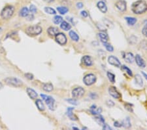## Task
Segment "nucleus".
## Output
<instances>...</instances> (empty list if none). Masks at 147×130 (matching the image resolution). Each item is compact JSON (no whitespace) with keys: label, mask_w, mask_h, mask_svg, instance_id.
Returning a JSON list of instances; mask_svg holds the SVG:
<instances>
[{"label":"nucleus","mask_w":147,"mask_h":130,"mask_svg":"<svg viewBox=\"0 0 147 130\" xmlns=\"http://www.w3.org/2000/svg\"><path fill=\"white\" fill-rule=\"evenodd\" d=\"M90 97L92 98V99H96V97H97V95L95 93H92L90 94Z\"/></svg>","instance_id":"49530a36"},{"label":"nucleus","mask_w":147,"mask_h":130,"mask_svg":"<svg viewBox=\"0 0 147 130\" xmlns=\"http://www.w3.org/2000/svg\"><path fill=\"white\" fill-rule=\"evenodd\" d=\"M103 45H104L105 47H106V49H107L108 51H110V52H112V51H113L114 50L113 47H112L111 45L107 43V42H106V43H103Z\"/></svg>","instance_id":"72a5a7b5"},{"label":"nucleus","mask_w":147,"mask_h":130,"mask_svg":"<svg viewBox=\"0 0 147 130\" xmlns=\"http://www.w3.org/2000/svg\"><path fill=\"white\" fill-rule=\"evenodd\" d=\"M84 89L81 87H77L74 89L72 91V96L73 98H80L84 95Z\"/></svg>","instance_id":"0eeeda50"},{"label":"nucleus","mask_w":147,"mask_h":130,"mask_svg":"<svg viewBox=\"0 0 147 130\" xmlns=\"http://www.w3.org/2000/svg\"><path fill=\"white\" fill-rule=\"evenodd\" d=\"M73 108H67V116H68V117L71 120L75 121V120H77V118L73 114Z\"/></svg>","instance_id":"6ab92c4d"},{"label":"nucleus","mask_w":147,"mask_h":130,"mask_svg":"<svg viewBox=\"0 0 147 130\" xmlns=\"http://www.w3.org/2000/svg\"><path fill=\"white\" fill-rule=\"evenodd\" d=\"M67 101H68L70 104H73V105H77V101L75 99H67Z\"/></svg>","instance_id":"e433bc0d"},{"label":"nucleus","mask_w":147,"mask_h":130,"mask_svg":"<svg viewBox=\"0 0 147 130\" xmlns=\"http://www.w3.org/2000/svg\"><path fill=\"white\" fill-rule=\"evenodd\" d=\"M26 34L29 36H37L42 32V28L37 25L30 26L26 29Z\"/></svg>","instance_id":"7ed1b4c3"},{"label":"nucleus","mask_w":147,"mask_h":130,"mask_svg":"<svg viewBox=\"0 0 147 130\" xmlns=\"http://www.w3.org/2000/svg\"><path fill=\"white\" fill-rule=\"evenodd\" d=\"M27 93L31 99H36V98H37V96H38L37 93L35 92L33 89L27 88Z\"/></svg>","instance_id":"dca6fc26"},{"label":"nucleus","mask_w":147,"mask_h":130,"mask_svg":"<svg viewBox=\"0 0 147 130\" xmlns=\"http://www.w3.org/2000/svg\"><path fill=\"white\" fill-rule=\"evenodd\" d=\"M57 11L60 13L61 14H65L68 12V9L66 7H57Z\"/></svg>","instance_id":"c756f323"},{"label":"nucleus","mask_w":147,"mask_h":130,"mask_svg":"<svg viewBox=\"0 0 147 130\" xmlns=\"http://www.w3.org/2000/svg\"><path fill=\"white\" fill-rule=\"evenodd\" d=\"M41 97L43 98V100L45 101V103H47L48 108H50L51 111L54 110V104H55V101H54V99H53L52 97L44 95V94H41Z\"/></svg>","instance_id":"20e7f679"},{"label":"nucleus","mask_w":147,"mask_h":130,"mask_svg":"<svg viewBox=\"0 0 147 130\" xmlns=\"http://www.w3.org/2000/svg\"><path fill=\"white\" fill-rule=\"evenodd\" d=\"M77 7L78 9H82L83 7V3L82 2H79L77 3Z\"/></svg>","instance_id":"79ce46f5"},{"label":"nucleus","mask_w":147,"mask_h":130,"mask_svg":"<svg viewBox=\"0 0 147 130\" xmlns=\"http://www.w3.org/2000/svg\"><path fill=\"white\" fill-rule=\"evenodd\" d=\"M60 27H61V28L63 29V30H65V31L69 30L71 28V25H70L68 22H66V21H62V23H61Z\"/></svg>","instance_id":"a211bd4d"},{"label":"nucleus","mask_w":147,"mask_h":130,"mask_svg":"<svg viewBox=\"0 0 147 130\" xmlns=\"http://www.w3.org/2000/svg\"><path fill=\"white\" fill-rule=\"evenodd\" d=\"M35 103H36V106L37 107L38 109H39V111H44L45 110V107L44 104H43V103L42 102L41 100L37 99V100L36 101V102H35Z\"/></svg>","instance_id":"412c9836"},{"label":"nucleus","mask_w":147,"mask_h":130,"mask_svg":"<svg viewBox=\"0 0 147 130\" xmlns=\"http://www.w3.org/2000/svg\"><path fill=\"white\" fill-rule=\"evenodd\" d=\"M0 30H1V29H0Z\"/></svg>","instance_id":"603ef678"},{"label":"nucleus","mask_w":147,"mask_h":130,"mask_svg":"<svg viewBox=\"0 0 147 130\" xmlns=\"http://www.w3.org/2000/svg\"><path fill=\"white\" fill-rule=\"evenodd\" d=\"M5 82L10 86H14V87H20L22 86V82L19 79L13 77H9L5 79Z\"/></svg>","instance_id":"39448f33"},{"label":"nucleus","mask_w":147,"mask_h":130,"mask_svg":"<svg viewBox=\"0 0 147 130\" xmlns=\"http://www.w3.org/2000/svg\"><path fill=\"white\" fill-rule=\"evenodd\" d=\"M142 73H143V76H145V78H146V80H147V74H146V73L143 72H142Z\"/></svg>","instance_id":"09e8293b"},{"label":"nucleus","mask_w":147,"mask_h":130,"mask_svg":"<svg viewBox=\"0 0 147 130\" xmlns=\"http://www.w3.org/2000/svg\"><path fill=\"white\" fill-rule=\"evenodd\" d=\"M114 124H115V126L117 127V128H120V127L122 126V124L118 122H115L114 123Z\"/></svg>","instance_id":"a18cd8bd"},{"label":"nucleus","mask_w":147,"mask_h":130,"mask_svg":"<svg viewBox=\"0 0 147 130\" xmlns=\"http://www.w3.org/2000/svg\"><path fill=\"white\" fill-rule=\"evenodd\" d=\"M96 81V77L94 74H88L83 78V82L86 86H91L94 84Z\"/></svg>","instance_id":"423d86ee"},{"label":"nucleus","mask_w":147,"mask_h":130,"mask_svg":"<svg viewBox=\"0 0 147 130\" xmlns=\"http://www.w3.org/2000/svg\"><path fill=\"white\" fill-rule=\"evenodd\" d=\"M142 33L145 36L147 37V24L143 27L142 30Z\"/></svg>","instance_id":"4c0bfd02"},{"label":"nucleus","mask_w":147,"mask_h":130,"mask_svg":"<svg viewBox=\"0 0 147 130\" xmlns=\"http://www.w3.org/2000/svg\"><path fill=\"white\" fill-rule=\"evenodd\" d=\"M122 69L124 70H125L127 74H128V75L130 76H133V74H132V70H130V69L129 68L127 67L126 66H122Z\"/></svg>","instance_id":"f704fd0d"},{"label":"nucleus","mask_w":147,"mask_h":130,"mask_svg":"<svg viewBox=\"0 0 147 130\" xmlns=\"http://www.w3.org/2000/svg\"><path fill=\"white\" fill-rule=\"evenodd\" d=\"M107 77H108V79L110 80V82L112 83H115V76L113 74H112L111 72H107Z\"/></svg>","instance_id":"2f4dec72"},{"label":"nucleus","mask_w":147,"mask_h":130,"mask_svg":"<svg viewBox=\"0 0 147 130\" xmlns=\"http://www.w3.org/2000/svg\"><path fill=\"white\" fill-rule=\"evenodd\" d=\"M43 1H45V2H47V3H50L54 2V0H43Z\"/></svg>","instance_id":"de8ad7c7"},{"label":"nucleus","mask_w":147,"mask_h":130,"mask_svg":"<svg viewBox=\"0 0 147 130\" xmlns=\"http://www.w3.org/2000/svg\"><path fill=\"white\" fill-rule=\"evenodd\" d=\"M135 81L139 85V86H142L143 84V82L142 78H141V76L139 75V74H137V75L135 76Z\"/></svg>","instance_id":"473e14b6"},{"label":"nucleus","mask_w":147,"mask_h":130,"mask_svg":"<svg viewBox=\"0 0 147 130\" xmlns=\"http://www.w3.org/2000/svg\"><path fill=\"white\" fill-rule=\"evenodd\" d=\"M14 11V8L12 5H7L1 11V16L3 19H9L13 16Z\"/></svg>","instance_id":"f03ea898"},{"label":"nucleus","mask_w":147,"mask_h":130,"mask_svg":"<svg viewBox=\"0 0 147 130\" xmlns=\"http://www.w3.org/2000/svg\"><path fill=\"white\" fill-rule=\"evenodd\" d=\"M97 6V7L99 8V10H100L102 13H105L107 11V7L104 1H98Z\"/></svg>","instance_id":"4468645a"},{"label":"nucleus","mask_w":147,"mask_h":130,"mask_svg":"<svg viewBox=\"0 0 147 130\" xmlns=\"http://www.w3.org/2000/svg\"><path fill=\"white\" fill-rule=\"evenodd\" d=\"M29 12H30V10L28 9L26 7H24L22 8L20 11V16L22 17H27L28 15L29 14Z\"/></svg>","instance_id":"4be33fe9"},{"label":"nucleus","mask_w":147,"mask_h":130,"mask_svg":"<svg viewBox=\"0 0 147 130\" xmlns=\"http://www.w3.org/2000/svg\"><path fill=\"white\" fill-rule=\"evenodd\" d=\"M94 119H95V120H96V122H97V124H100V125H103V124H105L104 118H103V116H100V115L97 114V116H96V115Z\"/></svg>","instance_id":"a878e982"},{"label":"nucleus","mask_w":147,"mask_h":130,"mask_svg":"<svg viewBox=\"0 0 147 130\" xmlns=\"http://www.w3.org/2000/svg\"><path fill=\"white\" fill-rule=\"evenodd\" d=\"M73 129H78V128H74V127H73Z\"/></svg>","instance_id":"3c124183"},{"label":"nucleus","mask_w":147,"mask_h":130,"mask_svg":"<svg viewBox=\"0 0 147 130\" xmlns=\"http://www.w3.org/2000/svg\"><path fill=\"white\" fill-rule=\"evenodd\" d=\"M43 89L45 91L50 92V91H52L53 90V86L51 83H45L43 86Z\"/></svg>","instance_id":"393cba45"},{"label":"nucleus","mask_w":147,"mask_h":130,"mask_svg":"<svg viewBox=\"0 0 147 130\" xmlns=\"http://www.w3.org/2000/svg\"><path fill=\"white\" fill-rule=\"evenodd\" d=\"M63 21V18L61 16L59 15H56L53 18V22H54V24H59L62 23V22Z\"/></svg>","instance_id":"c85d7f7f"},{"label":"nucleus","mask_w":147,"mask_h":130,"mask_svg":"<svg viewBox=\"0 0 147 130\" xmlns=\"http://www.w3.org/2000/svg\"><path fill=\"white\" fill-rule=\"evenodd\" d=\"M69 35L71 39H73V40L75 41V42H78V41L79 40V36L77 35V34L75 32L71 30V31H70L69 33Z\"/></svg>","instance_id":"5701e85b"},{"label":"nucleus","mask_w":147,"mask_h":130,"mask_svg":"<svg viewBox=\"0 0 147 130\" xmlns=\"http://www.w3.org/2000/svg\"><path fill=\"white\" fill-rule=\"evenodd\" d=\"M108 93L115 99H119L121 97V95H120V93L118 91L116 87H113V86H111V87H110L108 88Z\"/></svg>","instance_id":"1a4fd4ad"},{"label":"nucleus","mask_w":147,"mask_h":130,"mask_svg":"<svg viewBox=\"0 0 147 130\" xmlns=\"http://www.w3.org/2000/svg\"><path fill=\"white\" fill-rule=\"evenodd\" d=\"M81 15L83 16V17H88V13H87L86 11H83L81 12Z\"/></svg>","instance_id":"c03bdc74"},{"label":"nucleus","mask_w":147,"mask_h":130,"mask_svg":"<svg viewBox=\"0 0 147 130\" xmlns=\"http://www.w3.org/2000/svg\"><path fill=\"white\" fill-rule=\"evenodd\" d=\"M25 76L26 77V78H28V79H34V75L31 74H30V73H27V74H25Z\"/></svg>","instance_id":"ea45409f"},{"label":"nucleus","mask_w":147,"mask_h":130,"mask_svg":"<svg viewBox=\"0 0 147 130\" xmlns=\"http://www.w3.org/2000/svg\"><path fill=\"white\" fill-rule=\"evenodd\" d=\"M108 61L110 64L113 65V66H116V67H120V66H121L120 62L119 61L118 59L116 57H115L112 56V55L108 57Z\"/></svg>","instance_id":"9b49d317"},{"label":"nucleus","mask_w":147,"mask_h":130,"mask_svg":"<svg viewBox=\"0 0 147 130\" xmlns=\"http://www.w3.org/2000/svg\"><path fill=\"white\" fill-rule=\"evenodd\" d=\"M103 129H112V128H111V127L109 126H108L107 124H103Z\"/></svg>","instance_id":"37998d69"},{"label":"nucleus","mask_w":147,"mask_h":130,"mask_svg":"<svg viewBox=\"0 0 147 130\" xmlns=\"http://www.w3.org/2000/svg\"><path fill=\"white\" fill-rule=\"evenodd\" d=\"M2 87H3V85H2V83L0 82V89H1V88H2Z\"/></svg>","instance_id":"8fccbe9b"},{"label":"nucleus","mask_w":147,"mask_h":130,"mask_svg":"<svg viewBox=\"0 0 147 130\" xmlns=\"http://www.w3.org/2000/svg\"><path fill=\"white\" fill-rule=\"evenodd\" d=\"M48 34L51 36H54L58 33V29L55 27H50L47 30Z\"/></svg>","instance_id":"aec40b11"},{"label":"nucleus","mask_w":147,"mask_h":130,"mask_svg":"<svg viewBox=\"0 0 147 130\" xmlns=\"http://www.w3.org/2000/svg\"><path fill=\"white\" fill-rule=\"evenodd\" d=\"M45 11L49 14H55L56 11L53 8L49 7H45Z\"/></svg>","instance_id":"7c9ffc66"},{"label":"nucleus","mask_w":147,"mask_h":130,"mask_svg":"<svg viewBox=\"0 0 147 130\" xmlns=\"http://www.w3.org/2000/svg\"><path fill=\"white\" fill-rule=\"evenodd\" d=\"M99 37L100 38L101 41L103 43H106L107 42V40H108V36L107 35V34H105V32H100L99 33Z\"/></svg>","instance_id":"b1692460"},{"label":"nucleus","mask_w":147,"mask_h":130,"mask_svg":"<svg viewBox=\"0 0 147 130\" xmlns=\"http://www.w3.org/2000/svg\"><path fill=\"white\" fill-rule=\"evenodd\" d=\"M106 104H107V105L109 107H113V106L115 105V103H114V102L112 101L111 100L107 101V102H106Z\"/></svg>","instance_id":"58836bf2"},{"label":"nucleus","mask_w":147,"mask_h":130,"mask_svg":"<svg viewBox=\"0 0 147 130\" xmlns=\"http://www.w3.org/2000/svg\"><path fill=\"white\" fill-rule=\"evenodd\" d=\"M127 21V23L129 25H134L137 22V19L134 17H126L125 18Z\"/></svg>","instance_id":"cd10ccee"},{"label":"nucleus","mask_w":147,"mask_h":130,"mask_svg":"<svg viewBox=\"0 0 147 130\" xmlns=\"http://www.w3.org/2000/svg\"><path fill=\"white\" fill-rule=\"evenodd\" d=\"M56 40L60 45H65L67 43V38L63 33H58L56 35Z\"/></svg>","instance_id":"6e6552de"},{"label":"nucleus","mask_w":147,"mask_h":130,"mask_svg":"<svg viewBox=\"0 0 147 130\" xmlns=\"http://www.w3.org/2000/svg\"><path fill=\"white\" fill-rule=\"evenodd\" d=\"M115 5L120 11H124L126 10V2L125 0H118L115 3Z\"/></svg>","instance_id":"9d476101"},{"label":"nucleus","mask_w":147,"mask_h":130,"mask_svg":"<svg viewBox=\"0 0 147 130\" xmlns=\"http://www.w3.org/2000/svg\"><path fill=\"white\" fill-rule=\"evenodd\" d=\"M125 108H126L127 110H128L129 111H130V112H132V111H133L132 108H131V104H126V105H125Z\"/></svg>","instance_id":"a19ab883"},{"label":"nucleus","mask_w":147,"mask_h":130,"mask_svg":"<svg viewBox=\"0 0 147 130\" xmlns=\"http://www.w3.org/2000/svg\"><path fill=\"white\" fill-rule=\"evenodd\" d=\"M91 112H92V114L94 115H97L101 113L102 109L101 108H97L96 105H92L91 107Z\"/></svg>","instance_id":"f3484780"},{"label":"nucleus","mask_w":147,"mask_h":130,"mask_svg":"<svg viewBox=\"0 0 147 130\" xmlns=\"http://www.w3.org/2000/svg\"><path fill=\"white\" fill-rule=\"evenodd\" d=\"M135 61L137 64L138 65L139 67H142V68H145V66H146V64H145V61L143 59V58L140 56L139 55H137L135 56Z\"/></svg>","instance_id":"ddd939ff"},{"label":"nucleus","mask_w":147,"mask_h":130,"mask_svg":"<svg viewBox=\"0 0 147 130\" xmlns=\"http://www.w3.org/2000/svg\"><path fill=\"white\" fill-rule=\"evenodd\" d=\"M30 11H31V13H35L37 12V7L34 5H31L30 6Z\"/></svg>","instance_id":"c9c22d12"},{"label":"nucleus","mask_w":147,"mask_h":130,"mask_svg":"<svg viewBox=\"0 0 147 130\" xmlns=\"http://www.w3.org/2000/svg\"><path fill=\"white\" fill-rule=\"evenodd\" d=\"M82 63L86 66H90L93 64L92 58L88 55H85L82 58Z\"/></svg>","instance_id":"f8f14e48"},{"label":"nucleus","mask_w":147,"mask_h":130,"mask_svg":"<svg viewBox=\"0 0 147 130\" xmlns=\"http://www.w3.org/2000/svg\"><path fill=\"white\" fill-rule=\"evenodd\" d=\"M122 126L123 127H124L125 128H129L131 126V123L130 120H129V118H126L123 120L122 123Z\"/></svg>","instance_id":"bb28decb"},{"label":"nucleus","mask_w":147,"mask_h":130,"mask_svg":"<svg viewBox=\"0 0 147 130\" xmlns=\"http://www.w3.org/2000/svg\"><path fill=\"white\" fill-rule=\"evenodd\" d=\"M132 10L135 14H143L147 10L146 2L144 0H139L135 1L132 4Z\"/></svg>","instance_id":"f257e3e1"},{"label":"nucleus","mask_w":147,"mask_h":130,"mask_svg":"<svg viewBox=\"0 0 147 130\" xmlns=\"http://www.w3.org/2000/svg\"><path fill=\"white\" fill-rule=\"evenodd\" d=\"M124 58L128 63H132L133 62V61H134V56L131 53H125Z\"/></svg>","instance_id":"2eb2a0df"}]
</instances>
